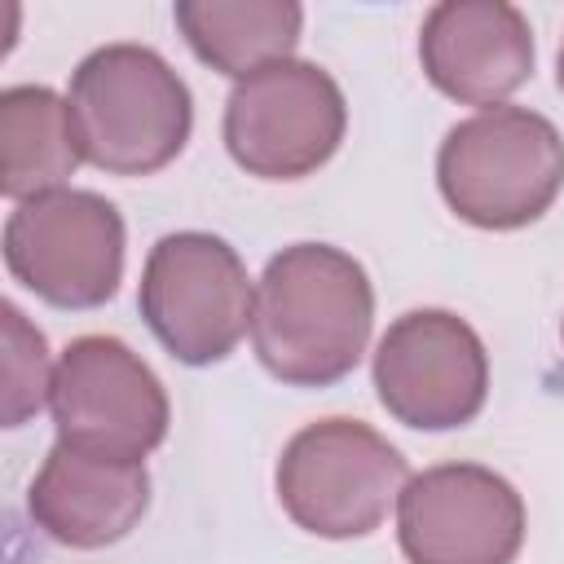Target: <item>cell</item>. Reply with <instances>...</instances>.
<instances>
[{"label":"cell","instance_id":"obj_10","mask_svg":"<svg viewBox=\"0 0 564 564\" xmlns=\"http://www.w3.org/2000/svg\"><path fill=\"white\" fill-rule=\"evenodd\" d=\"M397 542L410 564H511L524 546V498L485 463H436L397 498Z\"/></svg>","mask_w":564,"mask_h":564},{"label":"cell","instance_id":"obj_11","mask_svg":"<svg viewBox=\"0 0 564 564\" xmlns=\"http://www.w3.org/2000/svg\"><path fill=\"white\" fill-rule=\"evenodd\" d=\"M432 88L458 106H502L533 75V26L507 0H441L419 26Z\"/></svg>","mask_w":564,"mask_h":564},{"label":"cell","instance_id":"obj_6","mask_svg":"<svg viewBox=\"0 0 564 564\" xmlns=\"http://www.w3.org/2000/svg\"><path fill=\"white\" fill-rule=\"evenodd\" d=\"M348 128V101L317 62L286 57L234 84L225 101V150L260 181H300L330 163Z\"/></svg>","mask_w":564,"mask_h":564},{"label":"cell","instance_id":"obj_14","mask_svg":"<svg viewBox=\"0 0 564 564\" xmlns=\"http://www.w3.org/2000/svg\"><path fill=\"white\" fill-rule=\"evenodd\" d=\"M172 13L189 48L234 84L286 62L304 26L295 0H176Z\"/></svg>","mask_w":564,"mask_h":564},{"label":"cell","instance_id":"obj_3","mask_svg":"<svg viewBox=\"0 0 564 564\" xmlns=\"http://www.w3.org/2000/svg\"><path fill=\"white\" fill-rule=\"evenodd\" d=\"M449 212L476 229H524L564 189V137L529 106H489L454 123L436 150Z\"/></svg>","mask_w":564,"mask_h":564},{"label":"cell","instance_id":"obj_7","mask_svg":"<svg viewBox=\"0 0 564 564\" xmlns=\"http://www.w3.org/2000/svg\"><path fill=\"white\" fill-rule=\"evenodd\" d=\"M4 264L53 308H97L123 282V216L110 198L75 185L13 203Z\"/></svg>","mask_w":564,"mask_h":564},{"label":"cell","instance_id":"obj_2","mask_svg":"<svg viewBox=\"0 0 564 564\" xmlns=\"http://www.w3.org/2000/svg\"><path fill=\"white\" fill-rule=\"evenodd\" d=\"M70 123L93 167L110 176H150L167 167L194 128L185 79L150 44H101L70 70Z\"/></svg>","mask_w":564,"mask_h":564},{"label":"cell","instance_id":"obj_17","mask_svg":"<svg viewBox=\"0 0 564 564\" xmlns=\"http://www.w3.org/2000/svg\"><path fill=\"white\" fill-rule=\"evenodd\" d=\"M560 335H564V326H560Z\"/></svg>","mask_w":564,"mask_h":564},{"label":"cell","instance_id":"obj_15","mask_svg":"<svg viewBox=\"0 0 564 564\" xmlns=\"http://www.w3.org/2000/svg\"><path fill=\"white\" fill-rule=\"evenodd\" d=\"M0 322H4V405H0V419H4V427H22L31 414H40L48 405L57 366L48 361V344H44L40 326H31L18 304L4 300Z\"/></svg>","mask_w":564,"mask_h":564},{"label":"cell","instance_id":"obj_9","mask_svg":"<svg viewBox=\"0 0 564 564\" xmlns=\"http://www.w3.org/2000/svg\"><path fill=\"white\" fill-rule=\"evenodd\" d=\"M375 392L383 410L419 432H454L485 410L489 352L449 308H410L375 344Z\"/></svg>","mask_w":564,"mask_h":564},{"label":"cell","instance_id":"obj_5","mask_svg":"<svg viewBox=\"0 0 564 564\" xmlns=\"http://www.w3.org/2000/svg\"><path fill=\"white\" fill-rule=\"evenodd\" d=\"M137 308L150 335L185 366L225 361L251 330L256 286L242 256L203 229L163 234L141 269Z\"/></svg>","mask_w":564,"mask_h":564},{"label":"cell","instance_id":"obj_4","mask_svg":"<svg viewBox=\"0 0 564 564\" xmlns=\"http://www.w3.org/2000/svg\"><path fill=\"white\" fill-rule=\"evenodd\" d=\"M410 480L405 454L361 419H317L300 427L278 458L273 485L282 511L313 538L348 542L383 524Z\"/></svg>","mask_w":564,"mask_h":564},{"label":"cell","instance_id":"obj_8","mask_svg":"<svg viewBox=\"0 0 564 564\" xmlns=\"http://www.w3.org/2000/svg\"><path fill=\"white\" fill-rule=\"evenodd\" d=\"M48 410L62 445L119 463H141L163 445L172 423L163 379L115 335H79L66 344Z\"/></svg>","mask_w":564,"mask_h":564},{"label":"cell","instance_id":"obj_1","mask_svg":"<svg viewBox=\"0 0 564 564\" xmlns=\"http://www.w3.org/2000/svg\"><path fill=\"white\" fill-rule=\"evenodd\" d=\"M375 326V286L361 260L330 242L282 247L260 282L251 348L291 388H330L357 370Z\"/></svg>","mask_w":564,"mask_h":564},{"label":"cell","instance_id":"obj_16","mask_svg":"<svg viewBox=\"0 0 564 564\" xmlns=\"http://www.w3.org/2000/svg\"><path fill=\"white\" fill-rule=\"evenodd\" d=\"M555 79H560V93H564V44H560V57H555Z\"/></svg>","mask_w":564,"mask_h":564},{"label":"cell","instance_id":"obj_12","mask_svg":"<svg viewBox=\"0 0 564 564\" xmlns=\"http://www.w3.org/2000/svg\"><path fill=\"white\" fill-rule=\"evenodd\" d=\"M150 507L145 463H119L84 454L75 445H53L26 489V511L35 529L75 551H101L123 542Z\"/></svg>","mask_w":564,"mask_h":564},{"label":"cell","instance_id":"obj_13","mask_svg":"<svg viewBox=\"0 0 564 564\" xmlns=\"http://www.w3.org/2000/svg\"><path fill=\"white\" fill-rule=\"evenodd\" d=\"M84 163L70 106L48 84H9L0 93V194L13 203L66 189Z\"/></svg>","mask_w":564,"mask_h":564}]
</instances>
